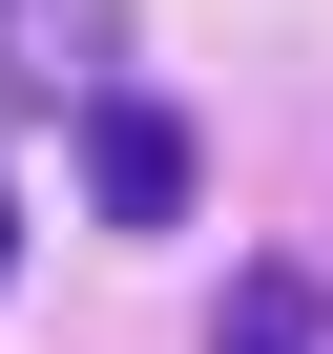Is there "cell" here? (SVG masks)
<instances>
[{
    "mask_svg": "<svg viewBox=\"0 0 333 354\" xmlns=\"http://www.w3.org/2000/svg\"><path fill=\"white\" fill-rule=\"evenodd\" d=\"M84 209H104V230H188V104L104 84V104H84Z\"/></svg>",
    "mask_w": 333,
    "mask_h": 354,
    "instance_id": "6da1fadb",
    "label": "cell"
},
{
    "mask_svg": "<svg viewBox=\"0 0 333 354\" xmlns=\"http://www.w3.org/2000/svg\"><path fill=\"white\" fill-rule=\"evenodd\" d=\"M209 354H333V271H312V250H250V271L209 292Z\"/></svg>",
    "mask_w": 333,
    "mask_h": 354,
    "instance_id": "7a4b0ae2",
    "label": "cell"
},
{
    "mask_svg": "<svg viewBox=\"0 0 333 354\" xmlns=\"http://www.w3.org/2000/svg\"><path fill=\"white\" fill-rule=\"evenodd\" d=\"M0 271H21V188H0Z\"/></svg>",
    "mask_w": 333,
    "mask_h": 354,
    "instance_id": "3957f363",
    "label": "cell"
}]
</instances>
